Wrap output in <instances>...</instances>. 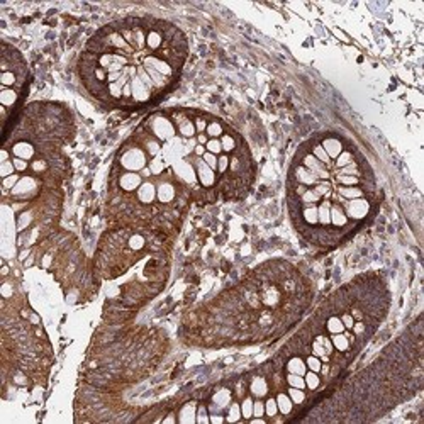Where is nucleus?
<instances>
[{
	"label": "nucleus",
	"instance_id": "obj_4",
	"mask_svg": "<svg viewBox=\"0 0 424 424\" xmlns=\"http://www.w3.org/2000/svg\"><path fill=\"white\" fill-rule=\"evenodd\" d=\"M275 401H277V406H279V412H282L284 416H289L294 411V402L290 401V397L287 396V392H279L275 394Z\"/></svg>",
	"mask_w": 424,
	"mask_h": 424
},
{
	"label": "nucleus",
	"instance_id": "obj_3",
	"mask_svg": "<svg viewBox=\"0 0 424 424\" xmlns=\"http://www.w3.org/2000/svg\"><path fill=\"white\" fill-rule=\"evenodd\" d=\"M187 58V41L160 19L129 17L102 27L80 58L89 94L119 109H134L172 90Z\"/></svg>",
	"mask_w": 424,
	"mask_h": 424
},
{
	"label": "nucleus",
	"instance_id": "obj_6",
	"mask_svg": "<svg viewBox=\"0 0 424 424\" xmlns=\"http://www.w3.org/2000/svg\"><path fill=\"white\" fill-rule=\"evenodd\" d=\"M265 414L268 417H275L277 414H279V406H277V401H275V397L274 396H270L265 401Z\"/></svg>",
	"mask_w": 424,
	"mask_h": 424
},
{
	"label": "nucleus",
	"instance_id": "obj_2",
	"mask_svg": "<svg viewBox=\"0 0 424 424\" xmlns=\"http://www.w3.org/2000/svg\"><path fill=\"white\" fill-rule=\"evenodd\" d=\"M287 201L297 231L311 245L333 248L373 216L380 190L363 153L341 136L326 134L297 151Z\"/></svg>",
	"mask_w": 424,
	"mask_h": 424
},
{
	"label": "nucleus",
	"instance_id": "obj_7",
	"mask_svg": "<svg viewBox=\"0 0 424 424\" xmlns=\"http://www.w3.org/2000/svg\"><path fill=\"white\" fill-rule=\"evenodd\" d=\"M241 417V407L238 406L236 402L231 404V407H229V414H227V421H240Z\"/></svg>",
	"mask_w": 424,
	"mask_h": 424
},
{
	"label": "nucleus",
	"instance_id": "obj_1",
	"mask_svg": "<svg viewBox=\"0 0 424 424\" xmlns=\"http://www.w3.org/2000/svg\"><path fill=\"white\" fill-rule=\"evenodd\" d=\"M209 119L204 112L160 110L126 141L112 168L109 204L124 229L158 236L192 202L246 196L255 173L250 149L207 151Z\"/></svg>",
	"mask_w": 424,
	"mask_h": 424
},
{
	"label": "nucleus",
	"instance_id": "obj_5",
	"mask_svg": "<svg viewBox=\"0 0 424 424\" xmlns=\"http://www.w3.org/2000/svg\"><path fill=\"white\" fill-rule=\"evenodd\" d=\"M253 397L251 396H246L243 399V404H241V416L245 419H251L253 417Z\"/></svg>",
	"mask_w": 424,
	"mask_h": 424
}]
</instances>
